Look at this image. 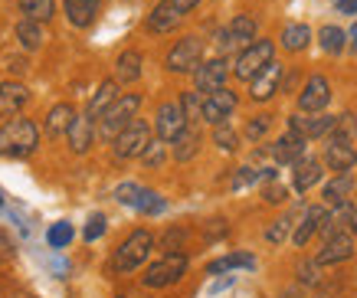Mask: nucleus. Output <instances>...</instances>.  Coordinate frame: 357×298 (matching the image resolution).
<instances>
[{
  "mask_svg": "<svg viewBox=\"0 0 357 298\" xmlns=\"http://www.w3.org/2000/svg\"><path fill=\"white\" fill-rule=\"evenodd\" d=\"M252 269L256 266V259H252V255L249 253H233V255H223V259H217V262H210V266H206V272H210V276H220V272H229V269Z\"/></svg>",
  "mask_w": 357,
  "mask_h": 298,
  "instance_id": "2f4dec72",
  "label": "nucleus"
},
{
  "mask_svg": "<svg viewBox=\"0 0 357 298\" xmlns=\"http://www.w3.org/2000/svg\"><path fill=\"white\" fill-rule=\"evenodd\" d=\"M220 236H227V220H210V226H206V239H220Z\"/></svg>",
  "mask_w": 357,
  "mask_h": 298,
  "instance_id": "3c124183",
  "label": "nucleus"
},
{
  "mask_svg": "<svg viewBox=\"0 0 357 298\" xmlns=\"http://www.w3.org/2000/svg\"><path fill=\"white\" fill-rule=\"evenodd\" d=\"M351 46H354V53H357V20H354V30H351Z\"/></svg>",
  "mask_w": 357,
  "mask_h": 298,
  "instance_id": "6e6d98bb",
  "label": "nucleus"
},
{
  "mask_svg": "<svg viewBox=\"0 0 357 298\" xmlns=\"http://www.w3.org/2000/svg\"><path fill=\"white\" fill-rule=\"evenodd\" d=\"M213 144H217L220 151H227V154H236V151H239V135L229 128V121L213 125Z\"/></svg>",
  "mask_w": 357,
  "mask_h": 298,
  "instance_id": "473e14b6",
  "label": "nucleus"
},
{
  "mask_svg": "<svg viewBox=\"0 0 357 298\" xmlns=\"http://www.w3.org/2000/svg\"><path fill=\"white\" fill-rule=\"evenodd\" d=\"M66 138H69V151L73 154H86L92 148V141H96V121L89 115H76L69 131H66Z\"/></svg>",
  "mask_w": 357,
  "mask_h": 298,
  "instance_id": "412c9836",
  "label": "nucleus"
},
{
  "mask_svg": "<svg viewBox=\"0 0 357 298\" xmlns=\"http://www.w3.org/2000/svg\"><path fill=\"white\" fill-rule=\"evenodd\" d=\"M184 230H171V233L161 239V249H167V253H174V249H181V239H184Z\"/></svg>",
  "mask_w": 357,
  "mask_h": 298,
  "instance_id": "09e8293b",
  "label": "nucleus"
},
{
  "mask_svg": "<svg viewBox=\"0 0 357 298\" xmlns=\"http://www.w3.org/2000/svg\"><path fill=\"white\" fill-rule=\"evenodd\" d=\"M17 40H20L23 50H30V53H36L40 46L46 43V33H43V23H36V20H26L23 17L20 23H17Z\"/></svg>",
  "mask_w": 357,
  "mask_h": 298,
  "instance_id": "c756f323",
  "label": "nucleus"
},
{
  "mask_svg": "<svg viewBox=\"0 0 357 298\" xmlns=\"http://www.w3.org/2000/svg\"><path fill=\"white\" fill-rule=\"evenodd\" d=\"M318 36H321V50H325V53H331V56H337L347 46V33L341 30V27H325Z\"/></svg>",
  "mask_w": 357,
  "mask_h": 298,
  "instance_id": "f704fd0d",
  "label": "nucleus"
},
{
  "mask_svg": "<svg viewBox=\"0 0 357 298\" xmlns=\"http://www.w3.org/2000/svg\"><path fill=\"white\" fill-rule=\"evenodd\" d=\"M325 144H321V158L335 174H347V170L357 164V148L354 141L341 138V135H325Z\"/></svg>",
  "mask_w": 357,
  "mask_h": 298,
  "instance_id": "9d476101",
  "label": "nucleus"
},
{
  "mask_svg": "<svg viewBox=\"0 0 357 298\" xmlns=\"http://www.w3.org/2000/svg\"><path fill=\"white\" fill-rule=\"evenodd\" d=\"M285 197H289V191H285L282 184H269V187H262V200L272 203V207H279V203H285Z\"/></svg>",
  "mask_w": 357,
  "mask_h": 298,
  "instance_id": "a18cd8bd",
  "label": "nucleus"
},
{
  "mask_svg": "<svg viewBox=\"0 0 357 298\" xmlns=\"http://www.w3.org/2000/svg\"><path fill=\"white\" fill-rule=\"evenodd\" d=\"M331 135H341V138H347V141H357V115L354 112H341V115H335Z\"/></svg>",
  "mask_w": 357,
  "mask_h": 298,
  "instance_id": "c9c22d12",
  "label": "nucleus"
},
{
  "mask_svg": "<svg viewBox=\"0 0 357 298\" xmlns=\"http://www.w3.org/2000/svg\"><path fill=\"white\" fill-rule=\"evenodd\" d=\"M282 73H285V66L275 63V59H269L259 73L249 79V98H252V102H259V105H262V102H269V98L279 92Z\"/></svg>",
  "mask_w": 357,
  "mask_h": 298,
  "instance_id": "f8f14e48",
  "label": "nucleus"
},
{
  "mask_svg": "<svg viewBox=\"0 0 357 298\" xmlns=\"http://www.w3.org/2000/svg\"><path fill=\"white\" fill-rule=\"evenodd\" d=\"M102 233H105V216H102V213H96V216L89 220V226H86V233H82V236L92 243V239H98Z\"/></svg>",
  "mask_w": 357,
  "mask_h": 298,
  "instance_id": "49530a36",
  "label": "nucleus"
},
{
  "mask_svg": "<svg viewBox=\"0 0 357 298\" xmlns=\"http://www.w3.org/2000/svg\"><path fill=\"white\" fill-rule=\"evenodd\" d=\"M269 128H272V115H266V112H262V115H256V118H249V121H246V138L249 141H259Z\"/></svg>",
  "mask_w": 357,
  "mask_h": 298,
  "instance_id": "e433bc0d",
  "label": "nucleus"
},
{
  "mask_svg": "<svg viewBox=\"0 0 357 298\" xmlns=\"http://www.w3.org/2000/svg\"><path fill=\"white\" fill-rule=\"evenodd\" d=\"M200 144H204V135H200V128H197V121H187V128L177 135V138L171 141V154L177 164H187V161L197 158V151H200Z\"/></svg>",
  "mask_w": 357,
  "mask_h": 298,
  "instance_id": "6ab92c4d",
  "label": "nucleus"
},
{
  "mask_svg": "<svg viewBox=\"0 0 357 298\" xmlns=\"http://www.w3.org/2000/svg\"><path fill=\"white\" fill-rule=\"evenodd\" d=\"M236 105H239L236 92H229L227 85L217 89V92H206V96L200 98V121H206V125L229 121V115L236 112Z\"/></svg>",
  "mask_w": 357,
  "mask_h": 298,
  "instance_id": "1a4fd4ad",
  "label": "nucleus"
},
{
  "mask_svg": "<svg viewBox=\"0 0 357 298\" xmlns=\"http://www.w3.org/2000/svg\"><path fill=\"white\" fill-rule=\"evenodd\" d=\"M181 20H184V17H177V13L171 10V3H167V0H161V3L148 13L144 27H148L151 33H171V30H177V27H181Z\"/></svg>",
  "mask_w": 357,
  "mask_h": 298,
  "instance_id": "bb28decb",
  "label": "nucleus"
},
{
  "mask_svg": "<svg viewBox=\"0 0 357 298\" xmlns=\"http://www.w3.org/2000/svg\"><path fill=\"white\" fill-rule=\"evenodd\" d=\"M141 191H144V187H138V184H119V187H115V200L125 203V207H135Z\"/></svg>",
  "mask_w": 357,
  "mask_h": 298,
  "instance_id": "79ce46f5",
  "label": "nucleus"
},
{
  "mask_svg": "<svg viewBox=\"0 0 357 298\" xmlns=\"http://www.w3.org/2000/svg\"><path fill=\"white\" fill-rule=\"evenodd\" d=\"M337 10H341V13H354L357 10V0H337Z\"/></svg>",
  "mask_w": 357,
  "mask_h": 298,
  "instance_id": "603ef678",
  "label": "nucleus"
},
{
  "mask_svg": "<svg viewBox=\"0 0 357 298\" xmlns=\"http://www.w3.org/2000/svg\"><path fill=\"white\" fill-rule=\"evenodd\" d=\"M144 73V56L138 50H125V53L115 59V82L119 85H135Z\"/></svg>",
  "mask_w": 357,
  "mask_h": 298,
  "instance_id": "4be33fe9",
  "label": "nucleus"
},
{
  "mask_svg": "<svg viewBox=\"0 0 357 298\" xmlns=\"http://www.w3.org/2000/svg\"><path fill=\"white\" fill-rule=\"evenodd\" d=\"M325 213H328L325 203H318V207H308V210H305V220L295 226V233H292V243L298 246V249L308 246V239L318 233V226H321V220H325Z\"/></svg>",
  "mask_w": 357,
  "mask_h": 298,
  "instance_id": "393cba45",
  "label": "nucleus"
},
{
  "mask_svg": "<svg viewBox=\"0 0 357 298\" xmlns=\"http://www.w3.org/2000/svg\"><path fill=\"white\" fill-rule=\"evenodd\" d=\"M229 79V63L227 56H217V59H204V63L194 69V82H197V92L206 96V92H217L223 89Z\"/></svg>",
  "mask_w": 357,
  "mask_h": 298,
  "instance_id": "ddd939ff",
  "label": "nucleus"
},
{
  "mask_svg": "<svg viewBox=\"0 0 357 298\" xmlns=\"http://www.w3.org/2000/svg\"><path fill=\"white\" fill-rule=\"evenodd\" d=\"M30 102V89L20 82V79H7V82H0V115H20L23 108Z\"/></svg>",
  "mask_w": 357,
  "mask_h": 298,
  "instance_id": "a211bd4d",
  "label": "nucleus"
},
{
  "mask_svg": "<svg viewBox=\"0 0 357 298\" xmlns=\"http://www.w3.org/2000/svg\"><path fill=\"white\" fill-rule=\"evenodd\" d=\"M167 3H171V10L177 13V17H187L190 10H197V3H200V0H167Z\"/></svg>",
  "mask_w": 357,
  "mask_h": 298,
  "instance_id": "8fccbe9b",
  "label": "nucleus"
},
{
  "mask_svg": "<svg viewBox=\"0 0 357 298\" xmlns=\"http://www.w3.org/2000/svg\"><path fill=\"white\" fill-rule=\"evenodd\" d=\"M73 118H76V108L69 105V102H59V105H53L46 112L43 131L50 138H63L66 131H69V125H73Z\"/></svg>",
  "mask_w": 357,
  "mask_h": 298,
  "instance_id": "b1692460",
  "label": "nucleus"
},
{
  "mask_svg": "<svg viewBox=\"0 0 357 298\" xmlns=\"http://www.w3.org/2000/svg\"><path fill=\"white\" fill-rule=\"evenodd\" d=\"M256 33H259V23H256V17H249V13H236L233 20L223 27V30H217V46L220 53H239L243 46H249V43L256 40Z\"/></svg>",
  "mask_w": 357,
  "mask_h": 298,
  "instance_id": "423d86ee",
  "label": "nucleus"
},
{
  "mask_svg": "<svg viewBox=\"0 0 357 298\" xmlns=\"http://www.w3.org/2000/svg\"><path fill=\"white\" fill-rule=\"evenodd\" d=\"M187 253L181 249H174V253H164L161 259H154L151 266L144 269V276H141V285L144 288H171L177 285L187 272Z\"/></svg>",
  "mask_w": 357,
  "mask_h": 298,
  "instance_id": "7ed1b4c3",
  "label": "nucleus"
},
{
  "mask_svg": "<svg viewBox=\"0 0 357 298\" xmlns=\"http://www.w3.org/2000/svg\"><path fill=\"white\" fill-rule=\"evenodd\" d=\"M135 210H141V213H161L164 210V200L154 191H141V197L135 200Z\"/></svg>",
  "mask_w": 357,
  "mask_h": 298,
  "instance_id": "58836bf2",
  "label": "nucleus"
},
{
  "mask_svg": "<svg viewBox=\"0 0 357 298\" xmlns=\"http://www.w3.org/2000/svg\"><path fill=\"white\" fill-rule=\"evenodd\" d=\"M138 112H141V96L138 92H131V96H119L109 108H105V112H102V118H98V135H102L105 141H112L121 128L131 125V121L138 118Z\"/></svg>",
  "mask_w": 357,
  "mask_h": 298,
  "instance_id": "20e7f679",
  "label": "nucleus"
},
{
  "mask_svg": "<svg viewBox=\"0 0 357 298\" xmlns=\"http://www.w3.org/2000/svg\"><path fill=\"white\" fill-rule=\"evenodd\" d=\"M357 249V236L351 230H337V233L325 236V246L318 253V262L321 266H337V262H347Z\"/></svg>",
  "mask_w": 357,
  "mask_h": 298,
  "instance_id": "4468645a",
  "label": "nucleus"
},
{
  "mask_svg": "<svg viewBox=\"0 0 357 298\" xmlns=\"http://www.w3.org/2000/svg\"><path fill=\"white\" fill-rule=\"evenodd\" d=\"M347 230L357 236V207H351V220H347Z\"/></svg>",
  "mask_w": 357,
  "mask_h": 298,
  "instance_id": "5fc2aeb1",
  "label": "nucleus"
},
{
  "mask_svg": "<svg viewBox=\"0 0 357 298\" xmlns=\"http://www.w3.org/2000/svg\"><path fill=\"white\" fill-rule=\"evenodd\" d=\"M321 262H318V259H314V262H302V266H298V282H305V285H318V282H321Z\"/></svg>",
  "mask_w": 357,
  "mask_h": 298,
  "instance_id": "a19ab883",
  "label": "nucleus"
},
{
  "mask_svg": "<svg viewBox=\"0 0 357 298\" xmlns=\"http://www.w3.org/2000/svg\"><path fill=\"white\" fill-rule=\"evenodd\" d=\"M308 40H312V30L305 27V23H289V27H282V50L285 53H302L305 46H308Z\"/></svg>",
  "mask_w": 357,
  "mask_h": 298,
  "instance_id": "c85d7f7f",
  "label": "nucleus"
},
{
  "mask_svg": "<svg viewBox=\"0 0 357 298\" xmlns=\"http://www.w3.org/2000/svg\"><path fill=\"white\" fill-rule=\"evenodd\" d=\"M200 63H204V40H200V36H184V40H177L171 46L167 59H164L167 73H174V75L194 73Z\"/></svg>",
  "mask_w": 357,
  "mask_h": 298,
  "instance_id": "6e6552de",
  "label": "nucleus"
},
{
  "mask_svg": "<svg viewBox=\"0 0 357 298\" xmlns=\"http://www.w3.org/2000/svg\"><path fill=\"white\" fill-rule=\"evenodd\" d=\"M148 141H151V125L135 118L131 125H125L119 135L112 138V154H115V161L141 158V151L148 148Z\"/></svg>",
  "mask_w": 357,
  "mask_h": 298,
  "instance_id": "0eeeda50",
  "label": "nucleus"
},
{
  "mask_svg": "<svg viewBox=\"0 0 357 298\" xmlns=\"http://www.w3.org/2000/svg\"><path fill=\"white\" fill-rule=\"evenodd\" d=\"M119 96H121V92H119V82H115V79H105V82L96 89V96H92V102H89L86 115L92 118V121H98V118H102V112H105V108H109Z\"/></svg>",
  "mask_w": 357,
  "mask_h": 298,
  "instance_id": "cd10ccee",
  "label": "nucleus"
},
{
  "mask_svg": "<svg viewBox=\"0 0 357 298\" xmlns=\"http://www.w3.org/2000/svg\"><path fill=\"white\" fill-rule=\"evenodd\" d=\"M69 239H73V226L69 223H56L53 230H50V246H56V249L69 246Z\"/></svg>",
  "mask_w": 357,
  "mask_h": 298,
  "instance_id": "c03bdc74",
  "label": "nucleus"
},
{
  "mask_svg": "<svg viewBox=\"0 0 357 298\" xmlns=\"http://www.w3.org/2000/svg\"><path fill=\"white\" fill-rule=\"evenodd\" d=\"M7 69L10 73H26V63L23 59H7Z\"/></svg>",
  "mask_w": 357,
  "mask_h": 298,
  "instance_id": "864d4df0",
  "label": "nucleus"
},
{
  "mask_svg": "<svg viewBox=\"0 0 357 298\" xmlns=\"http://www.w3.org/2000/svg\"><path fill=\"white\" fill-rule=\"evenodd\" d=\"M17 7L26 20H36V23H50L56 13V0H17Z\"/></svg>",
  "mask_w": 357,
  "mask_h": 298,
  "instance_id": "7c9ffc66",
  "label": "nucleus"
},
{
  "mask_svg": "<svg viewBox=\"0 0 357 298\" xmlns=\"http://www.w3.org/2000/svg\"><path fill=\"white\" fill-rule=\"evenodd\" d=\"M331 128H335V115L328 112H295L289 118V131H298L308 141H321L325 135H331Z\"/></svg>",
  "mask_w": 357,
  "mask_h": 298,
  "instance_id": "9b49d317",
  "label": "nucleus"
},
{
  "mask_svg": "<svg viewBox=\"0 0 357 298\" xmlns=\"http://www.w3.org/2000/svg\"><path fill=\"white\" fill-rule=\"evenodd\" d=\"M13 255H17V249H13V239L3 233V230H0V266H3V262H10Z\"/></svg>",
  "mask_w": 357,
  "mask_h": 298,
  "instance_id": "de8ad7c7",
  "label": "nucleus"
},
{
  "mask_svg": "<svg viewBox=\"0 0 357 298\" xmlns=\"http://www.w3.org/2000/svg\"><path fill=\"white\" fill-rule=\"evenodd\" d=\"M292 167H295V174H292V187H295L298 193L312 191L314 184L325 177V164H321L318 158H308V154H302V158L295 161Z\"/></svg>",
  "mask_w": 357,
  "mask_h": 298,
  "instance_id": "aec40b11",
  "label": "nucleus"
},
{
  "mask_svg": "<svg viewBox=\"0 0 357 298\" xmlns=\"http://www.w3.org/2000/svg\"><path fill=\"white\" fill-rule=\"evenodd\" d=\"M98 7H102V0H66V17H69L73 27L86 30V27H92V20H96Z\"/></svg>",
  "mask_w": 357,
  "mask_h": 298,
  "instance_id": "a878e982",
  "label": "nucleus"
},
{
  "mask_svg": "<svg viewBox=\"0 0 357 298\" xmlns=\"http://www.w3.org/2000/svg\"><path fill=\"white\" fill-rule=\"evenodd\" d=\"M331 102V82L325 75H312L298 92V112H325Z\"/></svg>",
  "mask_w": 357,
  "mask_h": 298,
  "instance_id": "dca6fc26",
  "label": "nucleus"
},
{
  "mask_svg": "<svg viewBox=\"0 0 357 298\" xmlns=\"http://www.w3.org/2000/svg\"><path fill=\"white\" fill-rule=\"evenodd\" d=\"M151 249H154V233L151 230H135V233L115 249V255H112V269H115L119 276H128V272H135V269H141L144 262H148Z\"/></svg>",
  "mask_w": 357,
  "mask_h": 298,
  "instance_id": "f03ea898",
  "label": "nucleus"
},
{
  "mask_svg": "<svg viewBox=\"0 0 357 298\" xmlns=\"http://www.w3.org/2000/svg\"><path fill=\"white\" fill-rule=\"evenodd\" d=\"M40 148V128L33 118L13 115L0 125V158H30Z\"/></svg>",
  "mask_w": 357,
  "mask_h": 298,
  "instance_id": "f257e3e1",
  "label": "nucleus"
},
{
  "mask_svg": "<svg viewBox=\"0 0 357 298\" xmlns=\"http://www.w3.org/2000/svg\"><path fill=\"white\" fill-rule=\"evenodd\" d=\"M141 161H144V167H151V170H158L167 161V141H161V138H151L148 141V148L141 151Z\"/></svg>",
  "mask_w": 357,
  "mask_h": 298,
  "instance_id": "72a5a7b5",
  "label": "nucleus"
},
{
  "mask_svg": "<svg viewBox=\"0 0 357 298\" xmlns=\"http://www.w3.org/2000/svg\"><path fill=\"white\" fill-rule=\"evenodd\" d=\"M351 193H354L351 170H347V174H335V177L321 187V203H325V207H341V203H351Z\"/></svg>",
  "mask_w": 357,
  "mask_h": 298,
  "instance_id": "5701e85b",
  "label": "nucleus"
},
{
  "mask_svg": "<svg viewBox=\"0 0 357 298\" xmlns=\"http://www.w3.org/2000/svg\"><path fill=\"white\" fill-rule=\"evenodd\" d=\"M119 298H125V295H119Z\"/></svg>",
  "mask_w": 357,
  "mask_h": 298,
  "instance_id": "4d7b16f0",
  "label": "nucleus"
},
{
  "mask_svg": "<svg viewBox=\"0 0 357 298\" xmlns=\"http://www.w3.org/2000/svg\"><path fill=\"white\" fill-rule=\"evenodd\" d=\"M269 59H275V43H272V40H259V36H256L249 46H243V50L236 53V63L229 66V73L236 75L239 82H249V79L259 73Z\"/></svg>",
  "mask_w": 357,
  "mask_h": 298,
  "instance_id": "39448f33",
  "label": "nucleus"
},
{
  "mask_svg": "<svg viewBox=\"0 0 357 298\" xmlns=\"http://www.w3.org/2000/svg\"><path fill=\"white\" fill-rule=\"evenodd\" d=\"M184 128H187V115H184V108H181V102H164L158 108V115H154V135L161 141L171 144Z\"/></svg>",
  "mask_w": 357,
  "mask_h": 298,
  "instance_id": "2eb2a0df",
  "label": "nucleus"
},
{
  "mask_svg": "<svg viewBox=\"0 0 357 298\" xmlns=\"http://www.w3.org/2000/svg\"><path fill=\"white\" fill-rule=\"evenodd\" d=\"M262 177V170L256 167H239L236 177H233V191H243V187H252V184Z\"/></svg>",
  "mask_w": 357,
  "mask_h": 298,
  "instance_id": "37998d69",
  "label": "nucleus"
},
{
  "mask_svg": "<svg viewBox=\"0 0 357 298\" xmlns=\"http://www.w3.org/2000/svg\"><path fill=\"white\" fill-rule=\"evenodd\" d=\"M289 230H292V216H282V220H275V223H272L269 230H266V243H272V246L285 243Z\"/></svg>",
  "mask_w": 357,
  "mask_h": 298,
  "instance_id": "4c0bfd02",
  "label": "nucleus"
},
{
  "mask_svg": "<svg viewBox=\"0 0 357 298\" xmlns=\"http://www.w3.org/2000/svg\"><path fill=\"white\" fill-rule=\"evenodd\" d=\"M181 108H184V115L187 121H200V92H184L181 96Z\"/></svg>",
  "mask_w": 357,
  "mask_h": 298,
  "instance_id": "ea45409f",
  "label": "nucleus"
},
{
  "mask_svg": "<svg viewBox=\"0 0 357 298\" xmlns=\"http://www.w3.org/2000/svg\"><path fill=\"white\" fill-rule=\"evenodd\" d=\"M305 151H308V138H302L298 131H285L282 138H275V144L266 148V154H269L275 164H295Z\"/></svg>",
  "mask_w": 357,
  "mask_h": 298,
  "instance_id": "f3484780",
  "label": "nucleus"
}]
</instances>
